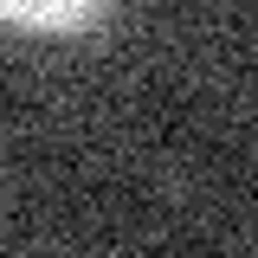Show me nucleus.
I'll list each match as a JSON object with an SVG mask.
<instances>
[{"instance_id":"nucleus-1","label":"nucleus","mask_w":258,"mask_h":258,"mask_svg":"<svg viewBox=\"0 0 258 258\" xmlns=\"http://www.w3.org/2000/svg\"><path fill=\"white\" fill-rule=\"evenodd\" d=\"M110 13V0H0V26L45 32V39H78Z\"/></svg>"}]
</instances>
